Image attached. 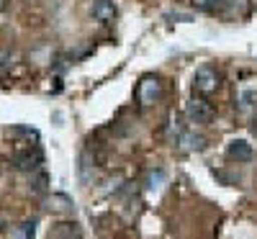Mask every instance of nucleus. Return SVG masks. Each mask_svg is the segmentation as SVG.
<instances>
[{
  "label": "nucleus",
  "instance_id": "obj_3",
  "mask_svg": "<svg viewBox=\"0 0 257 239\" xmlns=\"http://www.w3.org/2000/svg\"><path fill=\"white\" fill-rule=\"evenodd\" d=\"M185 116H188V121L190 124H201V126H206V124H211L213 118H216V108H213L206 98H193V100H188L185 103Z\"/></svg>",
  "mask_w": 257,
  "mask_h": 239
},
{
  "label": "nucleus",
  "instance_id": "obj_5",
  "mask_svg": "<svg viewBox=\"0 0 257 239\" xmlns=\"http://www.w3.org/2000/svg\"><path fill=\"white\" fill-rule=\"evenodd\" d=\"M116 16H118V8H116V3L113 0H95L93 3V18L98 21V24H113L116 21Z\"/></svg>",
  "mask_w": 257,
  "mask_h": 239
},
{
  "label": "nucleus",
  "instance_id": "obj_11",
  "mask_svg": "<svg viewBox=\"0 0 257 239\" xmlns=\"http://www.w3.org/2000/svg\"><path fill=\"white\" fill-rule=\"evenodd\" d=\"M13 239H34L36 236V221H24V224H18L11 234Z\"/></svg>",
  "mask_w": 257,
  "mask_h": 239
},
{
  "label": "nucleus",
  "instance_id": "obj_13",
  "mask_svg": "<svg viewBox=\"0 0 257 239\" xmlns=\"http://www.w3.org/2000/svg\"><path fill=\"white\" fill-rule=\"evenodd\" d=\"M252 134L257 137V111H254V116H252Z\"/></svg>",
  "mask_w": 257,
  "mask_h": 239
},
{
  "label": "nucleus",
  "instance_id": "obj_10",
  "mask_svg": "<svg viewBox=\"0 0 257 239\" xmlns=\"http://www.w3.org/2000/svg\"><path fill=\"white\" fill-rule=\"evenodd\" d=\"M224 3L226 0H190V6L196 11H203V13H216V11H221Z\"/></svg>",
  "mask_w": 257,
  "mask_h": 239
},
{
  "label": "nucleus",
  "instance_id": "obj_1",
  "mask_svg": "<svg viewBox=\"0 0 257 239\" xmlns=\"http://www.w3.org/2000/svg\"><path fill=\"white\" fill-rule=\"evenodd\" d=\"M221 85V77H219V70L213 64H201L193 75V93L201 95V98H208L219 90Z\"/></svg>",
  "mask_w": 257,
  "mask_h": 239
},
{
  "label": "nucleus",
  "instance_id": "obj_2",
  "mask_svg": "<svg viewBox=\"0 0 257 239\" xmlns=\"http://www.w3.org/2000/svg\"><path fill=\"white\" fill-rule=\"evenodd\" d=\"M160 98H162V80L157 75H144L137 85V103L147 108V105H155Z\"/></svg>",
  "mask_w": 257,
  "mask_h": 239
},
{
  "label": "nucleus",
  "instance_id": "obj_12",
  "mask_svg": "<svg viewBox=\"0 0 257 239\" xmlns=\"http://www.w3.org/2000/svg\"><path fill=\"white\" fill-rule=\"evenodd\" d=\"M34 190H36V193H44V190H47V175H44V172H39V175H36Z\"/></svg>",
  "mask_w": 257,
  "mask_h": 239
},
{
  "label": "nucleus",
  "instance_id": "obj_9",
  "mask_svg": "<svg viewBox=\"0 0 257 239\" xmlns=\"http://www.w3.org/2000/svg\"><path fill=\"white\" fill-rule=\"evenodd\" d=\"M203 144H206V139H203V137L190 134V132H185V134H183V139L178 142V147H183V149H188V152H198V149H203Z\"/></svg>",
  "mask_w": 257,
  "mask_h": 239
},
{
  "label": "nucleus",
  "instance_id": "obj_4",
  "mask_svg": "<svg viewBox=\"0 0 257 239\" xmlns=\"http://www.w3.org/2000/svg\"><path fill=\"white\" fill-rule=\"evenodd\" d=\"M41 162H44V157H41L39 149H26V152H16L13 155V165L26 172H36L41 167Z\"/></svg>",
  "mask_w": 257,
  "mask_h": 239
},
{
  "label": "nucleus",
  "instance_id": "obj_8",
  "mask_svg": "<svg viewBox=\"0 0 257 239\" xmlns=\"http://www.w3.org/2000/svg\"><path fill=\"white\" fill-rule=\"evenodd\" d=\"M183 134H185V126L180 124L178 116H173V118H170V126H167V142L173 144V147H178V142L183 139Z\"/></svg>",
  "mask_w": 257,
  "mask_h": 239
},
{
  "label": "nucleus",
  "instance_id": "obj_14",
  "mask_svg": "<svg viewBox=\"0 0 257 239\" xmlns=\"http://www.w3.org/2000/svg\"><path fill=\"white\" fill-rule=\"evenodd\" d=\"M3 6H6V0H0V11H3Z\"/></svg>",
  "mask_w": 257,
  "mask_h": 239
},
{
  "label": "nucleus",
  "instance_id": "obj_7",
  "mask_svg": "<svg viewBox=\"0 0 257 239\" xmlns=\"http://www.w3.org/2000/svg\"><path fill=\"white\" fill-rule=\"evenodd\" d=\"M49 239H82V234H80V226L75 221H62V224L52 226Z\"/></svg>",
  "mask_w": 257,
  "mask_h": 239
},
{
  "label": "nucleus",
  "instance_id": "obj_6",
  "mask_svg": "<svg viewBox=\"0 0 257 239\" xmlns=\"http://www.w3.org/2000/svg\"><path fill=\"white\" fill-rule=\"evenodd\" d=\"M252 144H247L244 139H231L229 147H226V157L234 160V162H249L252 160Z\"/></svg>",
  "mask_w": 257,
  "mask_h": 239
}]
</instances>
